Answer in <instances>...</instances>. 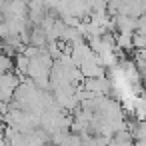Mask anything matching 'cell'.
Segmentation results:
<instances>
[{
	"instance_id": "6da1fadb",
	"label": "cell",
	"mask_w": 146,
	"mask_h": 146,
	"mask_svg": "<svg viewBox=\"0 0 146 146\" xmlns=\"http://www.w3.org/2000/svg\"><path fill=\"white\" fill-rule=\"evenodd\" d=\"M20 82H22V78L14 70L0 76V104H10L12 102L14 92L20 86Z\"/></svg>"
},
{
	"instance_id": "7a4b0ae2",
	"label": "cell",
	"mask_w": 146,
	"mask_h": 146,
	"mask_svg": "<svg viewBox=\"0 0 146 146\" xmlns=\"http://www.w3.org/2000/svg\"><path fill=\"white\" fill-rule=\"evenodd\" d=\"M66 52L70 54L72 62H74L76 66H82L86 60H90V58L94 56V52H92V48H90V44H88L86 40H82V42H78V44H72V46H66Z\"/></svg>"
},
{
	"instance_id": "3957f363",
	"label": "cell",
	"mask_w": 146,
	"mask_h": 146,
	"mask_svg": "<svg viewBox=\"0 0 146 146\" xmlns=\"http://www.w3.org/2000/svg\"><path fill=\"white\" fill-rule=\"evenodd\" d=\"M82 78H98V76H106V66L102 64V60L94 54L90 60H86L82 66H78Z\"/></svg>"
},
{
	"instance_id": "277c9868",
	"label": "cell",
	"mask_w": 146,
	"mask_h": 146,
	"mask_svg": "<svg viewBox=\"0 0 146 146\" xmlns=\"http://www.w3.org/2000/svg\"><path fill=\"white\" fill-rule=\"evenodd\" d=\"M112 22H114L116 32H136L138 30V18H132L126 14H114Z\"/></svg>"
},
{
	"instance_id": "5b68a950",
	"label": "cell",
	"mask_w": 146,
	"mask_h": 146,
	"mask_svg": "<svg viewBox=\"0 0 146 146\" xmlns=\"http://www.w3.org/2000/svg\"><path fill=\"white\" fill-rule=\"evenodd\" d=\"M116 46L118 50H132L134 48V32H116Z\"/></svg>"
},
{
	"instance_id": "8992f818",
	"label": "cell",
	"mask_w": 146,
	"mask_h": 146,
	"mask_svg": "<svg viewBox=\"0 0 146 146\" xmlns=\"http://www.w3.org/2000/svg\"><path fill=\"white\" fill-rule=\"evenodd\" d=\"M12 70H14V60H12V56L0 54V76L6 74V72H12Z\"/></svg>"
},
{
	"instance_id": "52a82bcc",
	"label": "cell",
	"mask_w": 146,
	"mask_h": 146,
	"mask_svg": "<svg viewBox=\"0 0 146 146\" xmlns=\"http://www.w3.org/2000/svg\"><path fill=\"white\" fill-rule=\"evenodd\" d=\"M134 48H136V50H144V48H146V34L134 32Z\"/></svg>"
},
{
	"instance_id": "ba28073f",
	"label": "cell",
	"mask_w": 146,
	"mask_h": 146,
	"mask_svg": "<svg viewBox=\"0 0 146 146\" xmlns=\"http://www.w3.org/2000/svg\"><path fill=\"white\" fill-rule=\"evenodd\" d=\"M4 134H6V124H4L2 118H0V140H4Z\"/></svg>"
},
{
	"instance_id": "9c48e42d",
	"label": "cell",
	"mask_w": 146,
	"mask_h": 146,
	"mask_svg": "<svg viewBox=\"0 0 146 146\" xmlns=\"http://www.w3.org/2000/svg\"><path fill=\"white\" fill-rule=\"evenodd\" d=\"M140 76H142V84H144V88H146V68L140 70Z\"/></svg>"
},
{
	"instance_id": "30bf717a",
	"label": "cell",
	"mask_w": 146,
	"mask_h": 146,
	"mask_svg": "<svg viewBox=\"0 0 146 146\" xmlns=\"http://www.w3.org/2000/svg\"><path fill=\"white\" fill-rule=\"evenodd\" d=\"M136 146H146V140H134Z\"/></svg>"
},
{
	"instance_id": "8fae6325",
	"label": "cell",
	"mask_w": 146,
	"mask_h": 146,
	"mask_svg": "<svg viewBox=\"0 0 146 146\" xmlns=\"http://www.w3.org/2000/svg\"><path fill=\"white\" fill-rule=\"evenodd\" d=\"M0 146H10V144H8L6 140H0Z\"/></svg>"
},
{
	"instance_id": "7c38bea8",
	"label": "cell",
	"mask_w": 146,
	"mask_h": 146,
	"mask_svg": "<svg viewBox=\"0 0 146 146\" xmlns=\"http://www.w3.org/2000/svg\"><path fill=\"white\" fill-rule=\"evenodd\" d=\"M48 146H56V144H52V142H50V144H48Z\"/></svg>"
}]
</instances>
